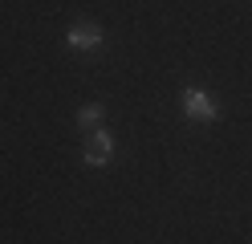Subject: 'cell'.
<instances>
[{
    "instance_id": "1",
    "label": "cell",
    "mask_w": 252,
    "mask_h": 244,
    "mask_svg": "<svg viewBox=\"0 0 252 244\" xmlns=\"http://www.w3.org/2000/svg\"><path fill=\"white\" fill-rule=\"evenodd\" d=\"M179 106H183V114H187L191 122H203V126L220 118V102H216L203 86H183V90H179Z\"/></svg>"
},
{
    "instance_id": "2",
    "label": "cell",
    "mask_w": 252,
    "mask_h": 244,
    "mask_svg": "<svg viewBox=\"0 0 252 244\" xmlns=\"http://www.w3.org/2000/svg\"><path fill=\"white\" fill-rule=\"evenodd\" d=\"M102 45H106V33H102L98 21H90V16H77L65 29V49H73V53H98Z\"/></svg>"
},
{
    "instance_id": "3",
    "label": "cell",
    "mask_w": 252,
    "mask_h": 244,
    "mask_svg": "<svg viewBox=\"0 0 252 244\" xmlns=\"http://www.w3.org/2000/svg\"><path fill=\"white\" fill-rule=\"evenodd\" d=\"M82 163H86V167H94V171H102V167L114 163V135H110L106 126L82 135Z\"/></svg>"
},
{
    "instance_id": "4",
    "label": "cell",
    "mask_w": 252,
    "mask_h": 244,
    "mask_svg": "<svg viewBox=\"0 0 252 244\" xmlns=\"http://www.w3.org/2000/svg\"><path fill=\"white\" fill-rule=\"evenodd\" d=\"M73 122H77V130H82V135H90V130H98V126L106 122V106H102V102H82Z\"/></svg>"
}]
</instances>
